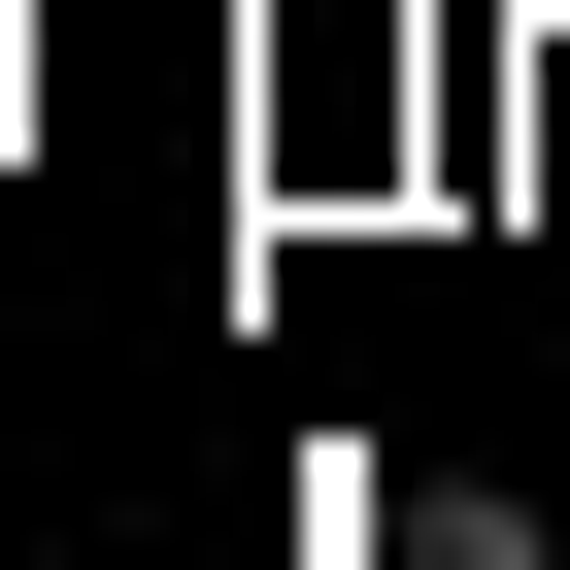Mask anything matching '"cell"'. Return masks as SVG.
Here are the masks:
<instances>
[{"mask_svg":"<svg viewBox=\"0 0 570 570\" xmlns=\"http://www.w3.org/2000/svg\"><path fill=\"white\" fill-rule=\"evenodd\" d=\"M403 570H570V537H537L503 470H436V503H403Z\"/></svg>","mask_w":570,"mask_h":570,"instance_id":"obj_1","label":"cell"}]
</instances>
